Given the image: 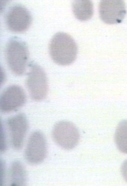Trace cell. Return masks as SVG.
<instances>
[{
	"mask_svg": "<svg viewBox=\"0 0 127 186\" xmlns=\"http://www.w3.org/2000/svg\"><path fill=\"white\" fill-rule=\"evenodd\" d=\"M72 7L75 16L80 21L87 20L93 15V6L90 0L74 1Z\"/></svg>",
	"mask_w": 127,
	"mask_h": 186,
	"instance_id": "8fae6325",
	"label": "cell"
},
{
	"mask_svg": "<svg viewBox=\"0 0 127 186\" xmlns=\"http://www.w3.org/2000/svg\"><path fill=\"white\" fill-rule=\"evenodd\" d=\"M30 70L26 80V85L30 95L33 100L40 101L47 95L48 85L44 71L40 66L30 65Z\"/></svg>",
	"mask_w": 127,
	"mask_h": 186,
	"instance_id": "3957f363",
	"label": "cell"
},
{
	"mask_svg": "<svg viewBox=\"0 0 127 186\" xmlns=\"http://www.w3.org/2000/svg\"><path fill=\"white\" fill-rule=\"evenodd\" d=\"M6 123L12 146L16 150L21 149L28 128L25 115L20 113L12 116L7 119Z\"/></svg>",
	"mask_w": 127,
	"mask_h": 186,
	"instance_id": "ba28073f",
	"label": "cell"
},
{
	"mask_svg": "<svg viewBox=\"0 0 127 186\" xmlns=\"http://www.w3.org/2000/svg\"><path fill=\"white\" fill-rule=\"evenodd\" d=\"M5 51L6 61L10 70L17 75L23 74L29 57L26 44L17 38H12L8 43Z\"/></svg>",
	"mask_w": 127,
	"mask_h": 186,
	"instance_id": "7a4b0ae2",
	"label": "cell"
},
{
	"mask_svg": "<svg viewBox=\"0 0 127 186\" xmlns=\"http://www.w3.org/2000/svg\"><path fill=\"white\" fill-rule=\"evenodd\" d=\"M125 8V4L123 0H102L99 5L100 16L105 23H120L126 15Z\"/></svg>",
	"mask_w": 127,
	"mask_h": 186,
	"instance_id": "8992f818",
	"label": "cell"
},
{
	"mask_svg": "<svg viewBox=\"0 0 127 186\" xmlns=\"http://www.w3.org/2000/svg\"><path fill=\"white\" fill-rule=\"evenodd\" d=\"M49 52L55 63L61 65H68L75 60L77 47L70 35L59 32L55 34L51 38L49 45Z\"/></svg>",
	"mask_w": 127,
	"mask_h": 186,
	"instance_id": "6da1fadb",
	"label": "cell"
},
{
	"mask_svg": "<svg viewBox=\"0 0 127 186\" xmlns=\"http://www.w3.org/2000/svg\"><path fill=\"white\" fill-rule=\"evenodd\" d=\"M0 124V150L1 153H3L6 150L7 145L5 130L2 122Z\"/></svg>",
	"mask_w": 127,
	"mask_h": 186,
	"instance_id": "4fadbf2b",
	"label": "cell"
},
{
	"mask_svg": "<svg viewBox=\"0 0 127 186\" xmlns=\"http://www.w3.org/2000/svg\"><path fill=\"white\" fill-rule=\"evenodd\" d=\"M32 22L30 13L24 7L14 5L8 11L6 17L7 26L11 31L21 33L27 30Z\"/></svg>",
	"mask_w": 127,
	"mask_h": 186,
	"instance_id": "52a82bcc",
	"label": "cell"
},
{
	"mask_svg": "<svg viewBox=\"0 0 127 186\" xmlns=\"http://www.w3.org/2000/svg\"><path fill=\"white\" fill-rule=\"evenodd\" d=\"M55 143L63 149L70 150L77 145L80 139L79 131L72 123L62 121L56 123L52 132Z\"/></svg>",
	"mask_w": 127,
	"mask_h": 186,
	"instance_id": "277c9868",
	"label": "cell"
},
{
	"mask_svg": "<svg viewBox=\"0 0 127 186\" xmlns=\"http://www.w3.org/2000/svg\"><path fill=\"white\" fill-rule=\"evenodd\" d=\"M1 83L2 84L4 82V79L5 78V73L4 72V70L2 68H1Z\"/></svg>",
	"mask_w": 127,
	"mask_h": 186,
	"instance_id": "2e32d148",
	"label": "cell"
},
{
	"mask_svg": "<svg viewBox=\"0 0 127 186\" xmlns=\"http://www.w3.org/2000/svg\"><path fill=\"white\" fill-rule=\"evenodd\" d=\"M10 185L12 186H25L27 180L26 169L20 162L15 161L11 163L9 169Z\"/></svg>",
	"mask_w": 127,
	"mask_h": 186,
	"instance_id": "30bf717a",
	"label": "cell"
},
{
	"mask_svg": "<svg viewBox=\"0 0 127 186\" xmlns=\"http://www.w3.org/2000/svg\"><path fill=\"white\" fill-rule=\"evenodd\" d=\"M47 153V146L44 135L39 131L32 133L28 139L25 157L29 163L36 165L45 159Z\"/></svg>",
	"mask_w": 127,
	"mask_h": 186,
	"instance_id": "5b68a950",
	"label": "cell"
},
{
	"mask_svg": "<svg viewBox=\"0 0 127 186\" xmlns=\"http://www.w3.org/2000/svg\"><path fill=\"white\" fill-rule=\"evenodd\" d=\"M26 101L25 93L21 87L15 85L10 86L1 95L0 109L3 113L14 111L24 105Z\"/></svg>",
	"mask_w": 127,
	"mask_h": 186,
	"instance_id": "9c48e42d",
	"label": "cell"
},
{
	"mask_svg": "<svg viewBox=\"0 0 127 186\" xmlns=\"http://www.w3.org/2000/svg\"><path fill=\"white\" fill-rule=\"evenodd\" d=\"M121 172L124 178L127 181V160L123 162L121 166Z\"/></svg>",
	"mask_w": 127,
	"mask_h": 186,
	"instance_id": "9a60e30c",
	"label": "cell"
},
{
	"mask_svg": "<svg viewBox=\"0 0 127 186\" xmlns=\"http://www.w3.org/2000/svg\"><path fill=\"white\" fill-rule=\"evenodd\" d=\"M0 185L4 184L6 175V164L3 160H0Z\"/></svg>",
	"mask_w": 127,
	"mask_h": 186,
	"instance_id": "5bb4252c",
	"label": "cell"
},
{
	"mask_svg": "<svg viewBox=\"0 0 127 186\" xmlns=\"http://www.w3.org/2000/svg\"><path fill=\"white\" fill-rule=\"evenodd\" d=\"M115 140L118 149L122 153L127 154V120L121 121L117 126Z\"/></svg>",
	"mask_w": 127,
	"mask_h": 186,
	"instance_id": "7c38bea8",
	"label": "cell"
}]
</instances>
